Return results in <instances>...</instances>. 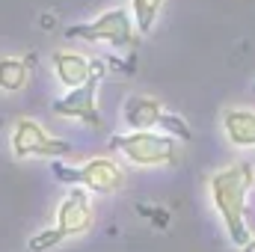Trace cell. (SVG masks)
I'll return each mask as SVG.
<instances>
[{
	"mask_svg": "<svg viewBox=\"0 0 255 252\" xmlns=\"http://www.w3.org/2000/svg\"><path fill=\"white\" fill-rule=\"evenodd\" d=\"M253 181V163H232V166L214 172L208 181L211 202H214V208H217V214H220L235 247H247V241L253 238L247 229V196H250Z\"/></svg>",
	"mask_w": 255,
	"mask_h": 252,
	"instance_id": "6da1fadb",
	"label": "cell"
},
{
	"mask_svg": "<svg viewBox=\"0 0 255 252\" xmlns=\"http://www.w3.org/2000/svg\"><path fill=\"white\" fill-rule=\"evenodd\" d=\"M110 145L122 151L136 166H175L178 163V142L166 133H154V130L116 133Z\"/></svg>",
	"mask_w": 255,
	"mask_h": 252,
	"instance_id": "7a4b0ae2",
	"label": "cell"
},
{
	"mask_svg": "<svg viewBox=\"0 0 255 252\" xmlns=\"http://www.w3.org/2000/svg\"><path fill=\"white\" fill-rule=\"evenodd\" d=\"M54 178L63 181V184H71V187H83L86 193H116L125 184V172L116 160L110 157H92L80 166H65V163H57L54 160Z\"/></svg>",
	"mask_w": 255,
	"mask_h": 252,
	"instance_id": "3957f363",
	"label": "cell"
},
{
	"mask_svg": "<svg viewBox=\"0 0 255 252\" xmlns=\"http://www.w3.org/2000/svg\"><path fill=\"white\" fill-rule=\"evenodd\" d=\"M65 36L83 39V42H107L113 48H133L136 45V33H133L130 15L125 9H110L89 24H74L65 30Z\"/></svg>",
	"mask_w": 255,
	"mask_h": 252,
	"instance_id": "277c9868",
	"label": "cell"
},
{
	"mask_svg": "<svg viewBox=\"0 0 255 252\" xmlns=\"http://www.w3.org/2000/svg\"><path fill=\"white\" fill-rule=\"evenodd\" d=\"M104 80V63H92V74L83 86L71 89L60 101H54V113L80 119L89 127H101V113H98V83Z\"/></svg>",
	"mask_w": 255,
	"mask_h": 252,
	"instance_id": "5b68a950",
	"label": "cell"
},
{
	"mask_svg": "<svg viewBox=\"0 0 255 252\" xmlns=\"http://www.w3.org/2000/svg\"><path fill=\"white\" fill-rule=\"evenodd\" d=\"M12 154L15 157H63V154H71V145L65 139L51 136L36 119L21 116L12 127Z\"/></svg>",
	"mask_w": 255,
	"mask_h": 252,
	"instance_id": "8992f818",
	"label": "cell"
},
{
	"mask_svg": "<svg viewBox=\"0 0 255 252\" xmlns=\"http://www.w3.org/2000/svg\"><path fill=\"white\" fill-rule=\"evenodd\" d=\"M92 220H95V211H92L89 193L83 187H71L57 208V226L54 229L63 238H77V235L92 229Z\"/></svg>",
	"mask_w": 255,
	"mask_h": 252,
	"instance_id": "52a82bcc",
	"label": "cell"
},
{
	"mask_svg": "<svg viewBox=\"0 0 255 252\" xmlns=\"http://www.w3.org/2000/svg\"><path fill=\"white\" fill-rule=\"evenodd\" d=\"M54 71H57V80L71 89L83 86L92 74V63L83 57V54H74V51H57L54 54Z\"/></svg>",
	"mask_w": 255,
	"mask_h": 252,
	"instance_id": "ba28073f",
	"label": "cell"
},
{
	"mask_svg": "<svg viewBox=\"0 0 255 252\" xmlns=\"http://www.w3.org/2000/svg\"><path fill=\"white\" fill-rule=\"evenodd\" d=\"M122 116H125V122L130 125V130H151V127L160 122L163 107H160V101H154L148 95H130L125 101Z\"/></svg>",
	"mask_w": 255,
	"mask_h": 252,
	"instance_id": "9c48e42d",
	"label": "cell"
},
{
	"mask_svg": "<svg viewBox=\"0 0 255 252\" xmlns=\"http://www.w3.org/2000/svg\"><path fill=\"white\" fill-rule=\"evenodd\" d=\"M223 130L232 145L238 148H253L255 145V113L253 110H226Z\"/></svg>",
	"mask_w": 255,
	"mask_h": 252,
	"instance_id": "30bf717a",
	"label": "cell"
},
{
	"mask_svg": "<svg viewBox=\"0 0 255 252\" xmlns=\"http://www.w3.org/2000/svg\"><path fill=\"white\" fill-rule=\"evenodd\" d=\"M30 63L33 60H15L3 57L0 60V89L3 92H21L30 80Z\"/></svg>",
	"mask_w": 255,
	"mask_h": 252,
	"instance_id": "8fae6325",
	"label": "cell"
},
{
	"mask_svg": "<svg viewBox=\"0 0 255 252\" xmlns=\"http://www.w3.org/2000/svg\"><path fill=\"white\" fill-rule=\"evenodd\" d=\"M133 6V18H136V27L139 33H151L160 9H163V0H130Z\"/></svg>",
	"mask_w": 255,
	"mask_h": 252,
	"instance_id": "7c38bea8",
	"label": "cell"
},
{
	"mask_svg": "<svg viewBox=\"0 0 255 252\" xmlns=\"http://www.w3.org/2000/svg\"><path fill=\"white\" fill-rule=\"evenodd\" d=\"M157 125L166 130V136H178V139H190V127H187V122L181 119V116H175V113H163L160 116V122Z\"/></svg>",
	"mask_w": 255,
	"mask_h": 252,
	"instance_id": "4fadbf2b",
	"label": "cell"
},
{
	"mask_svg": "<svg viewBox=\"0 0 255 252\" xmlns=\"http://www.w3.org/2000/svg\"><path fill=\"white\" fill-rule=\"evenodd\" d=\"M65 238L57 232V229H45V232H39L36 238H30V252H48L51 247H57V244H63Z\"/></svg>",
	"mask_w": 255,
	"mask_h": 252,
	"instance_id": "5bb4252c",
	"label": "cell"
},
{
	"mask_svg": "<svg viewBox=\"0 0 255 252\" xmlns=\"http://www.w3.org/2000/svg\"><path fill=\"white\" fill-rule=\"evenodd\" d=\"M241 252H255V238H250L247 247H241Z\"/></svg>",
	"mask_w": 255,
	"mask_h": 252,
	"instance_id": "9a60e30c",
	"label": "cell"
}]
</instances>
